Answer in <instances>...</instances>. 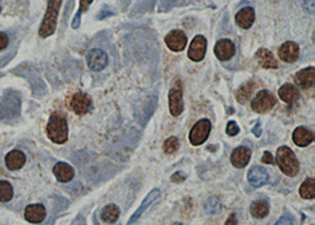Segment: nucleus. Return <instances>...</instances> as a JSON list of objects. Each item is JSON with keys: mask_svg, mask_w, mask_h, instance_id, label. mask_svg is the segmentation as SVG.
Returning a JSON list of instances; mask_svg holds the SVG:
<instances>
[{"mask_svg": "<svg viewBox=\"0 0 315 225\" xmlns=\"http://www.w3.org/2000/svg\"><path fill=\"white\" fill-rule=\"evenodd\" d=\"M276 104V97L273 93L262 90L260 91L254 99L251 100V108L253 111L258 112V114H266V112L270 111L271 108L275 106Z\"/></svg>", "mask_w": 315, "mask_h": 225, "instance_id": "nucleus-6", "label": "nucleus"}, {"mask_svg": "<svg viewBox=\"0 0 315 225\" xmlns=\"http://www.w3.org/2000/svg\"><path fill=\"white\" fill-rule=\"evenodd\" d=\"M61 6V0H49L48 10L39 29V36L41 38H48L52 36L57 27V19Z\"/></svg>", "mask_w": 315, "mask_h": 225, "instance_id": "nucleus-3", "label": "nucleus"}, {"mask_svg": "<svg viewBox=\"0 0 315 225\" xmlns=\"http://www.w3.org/2000/svg\"><path fill=\"white\" fill-rule=\"evenodd\" d=\"M293 141L300 147L308 146L314 141V134L309 129L305 126H299L293 132Z\"/></svg>", "mask_w": 315, "mask_h": 225, "instance_id": "nucleus-18", "label": "nucleus"}, {"mask_svg": "<svg viewBox=\"0 0 315 225\" xmlns=\"http://www.w3.org/2000/svg\"><path fill=\"white\" fill-rule=\"evenodd\" d=\"M204 210L209 215H214V213H219L222 210V205L221 201L216 197H209L207 201L204 203Z\"/></svg>", "mask_w": 315, "mask_h": 225, "instance_id": "nucleus-29", "label": "nucleus"}, {"mask_svg": "<svg viewBox=\"0 0 315 225\" xmlns=\"http://www.w3.org/2000/svg\"><path fill=\"white\" fill-rule=\"evenodd\" d=\"M253 132H254L256 137H260V136H261V125H260V123H256L255 127L253 129Z\"/></svg>", "mask_w": 315, "mask_h": 225, "instance_id": "nucleus-38", "label": "nucleus"}, {"mask_svg": "<svg viewBox=\"0 0 315 225\" xmlns=\"http://www.w3.org/2000/svg\"><path fill=\"white\" fill-rule=\"evenodd\" d=\"M210 131H212V123L209 119H201L193 126L189 133V141L193 145L198 146L207 141Z\"/></svg>", "mask_w": 315, "mask_h": 225, "instance_id": "nucleus-5", "label": "nucleus"}, {"mask_svg": "<svg viewBox=\"0 0 315 225\" xmlns=\"http://www.w3.org/2000/svg\"><path fill=\"white\" fill-rule=\"evenodd\" d=\"M91 104L92 100L90 96L84 92L75 93V95L72 96L71 100H70V107H71V110L79 116L88 114L89 110L91 108Z\"/></svg>", "mask_w": 315, "mask_h": 225, "instance_id": "nucleus-7", "label": "nucleus"}, {"mask_svg": "<svg viewBox=\"0 0 315 225\" xmlns=\"http://www.w3.org/2000/svg\"><path fill=\"white\" fill-rule=\"evenodd\" d=\"M13 197V189L9 182L0 181V201L6 203Z\"/></svg>", "mask_w": 315, "mask_h": 225, "instance_id": "nucleus-28", "label": "nucleus"}, {"mask_svg": "<svg viewBox=\"0 0 315 225\" xmlns=\"http://www.w3.org/2000/svg\"><path fill=\"white\" fill-rule=\"evenodd\" d=\"M46 133L51 142L56 144H64L69 138L68 120L60 112H53L46 126Z\"/></svg>", "mask_w": 315, "mask_h": 225, "instance_id": "nucleus-1", "label": "nucleus"}, {"mask_svg": "<svg viewBox=\"0 0 315 225\" xmlns=\"http://www.w3.org/2000/svg\"><path fill=\"white\" fill-rule=\"evenodd\" d=\"M251 151L246 146H239L233 151L230 162L237 169H242L246 166L250 161Z\"/></svg>", "mask_w": 315, "mask_h": 225, "instance_id": "nucleus-14", "label": "nucleus"}, {"mask_svg": "<svg viewBox=\"0 0 315 225\" xmlns=\"http://www.w3.org/2000/svg\"><path fill=\"white\" fill-rule=\"evenodd\" d=\"M256 60L261 65L263 69H278L279 64L278 60L275 59L274 54L271 53L269 50L267 49H260L258 52L255 53Z\"/></svg>", "mask_w": 315, "mask_h": 225, "instance_id": "nucleus-22", "label": "nucleus"}, {"mask_svg": "<svg viewBox=\"0 0 315 225\" xmlns=\"http://www.w3.org/2000/svg\"><path fill=\"white\" fill-rule=\"evenodd\" d=\"M184 181H185V174H183V172L181 171L174 173L173 176H171V182H174V183H182V182Z\"/></svg>", "mask_w": 315, "mask_h": 225, "instance_id": "nucleus-34", "label": "nucleus"}, {"mask_svg": "<svg viewBox=\"0 0 315 225\" xmlns=\"http://www.w3.org/2000/svg\"><path fill=\"white\" fill-rule=\"evenodd\" d=\"M247 177L249 183L254 188H261V186L266 185L268 181H269V174L266 171V169L261 168V166H253L248 171Z\"/></svg>", "mask_w": 315, "mask_h": 225, "instance_id": "nucleus-13", "label": "nucleus"}, {"mask_svg": "<svg viewBox=\"0 0 315 225\" xmlns=\"http://www.w3.org/2000/svg\"><path fill=\"white\" fill-rule=\"evenodd\" d=\"M178 149H180V141L176 137L168 138L163 144V151L168 154L175 153Z\"/></svg>", "mask_w": 315, "mask_h": 225, "instance_id": "nucleus-31", "label": "nucleus"}, {"mask_svg": "<svg viewBox=\"0 0 315 225\" xmlns=\"http://www.w3.org/2000/svg\"><path fill=\"white\" fill-rule=\"evenodd\" d=\"M279 97L283 100V102L291 105V104H294L299 98H300V91H299L297 86H294V85L285 84L280 87Z\"/></svg>", "mask_w": 315, "mask_h": 225, "instance_id": "nucleus-23", "label": "nucleus"}, {"mask_svg": "<svg viewBox=\"0 0 315 225\" xmlns=\"http://www.w3.org/2000/svg\"><path fill=\"white\" fill-rule=\"evenodd\" d=\"M255 86H256V84L254 83V81H248V83L243 84L242 86L236 91L235 97H236L237 102L241 104H246L251 97L253 92H254Z\"/></svg>", "mask_w": 315, "mask_h": 225, "instance_id": "nucleus-24", "label": "nucleus"}, {"mask_svg": "<svg viewBox=\"0 0 315 225\" xmlns=\"http://www.w3.org/2000/svg\"><path fill=\"white\" fill-rule=\"evenodd\" d=\"M235 45L234 42L229 39H221L215 45V56L221 61H227L234 57L235 54Z\"/></svg>", "mask_w": 315, "mask_h": 225, "instance_id": "nucleus-12", "label": "nucleus"}, {"mask_svg": "<svg viewBox=\"0 0 315 225\" xmlns=\"http://www.w3.org/2000/svg\"><path fill=\"white\" fill-rule=\"evenodd\" d=\"M294 81L302 88H310L315 84V69L309 66L299 71L294 77Z\"/></svg>", "mask_w": 315, "mask_h": 225, "instance_id": "nucleus-15", "label": "nucleus"}, {"mask_svg": "<svg viewBox=\"0 0 315 225\" xmlns=\"http://www.w3.org/2000/svg\"><path fill=\"white\" fill-rule=\"evenodd\" d=\"M302 7L307 12L313 14L315 10V0H302Z\"/></svg>", "mask_w": 315, "mask_h": 225, "instance_id": "nucleus-33", "label": "nucleus"}, {"mask_svg": "<svg viewBox=\"0 0 315 225\" xmlns=\"http://www.w3.org/2000/svg\"><path fill=\"white\" fill-rule=\"evenodd\" d=\"M165 44L168 48L174 52H181L183 51L184 48L188 42V38H186L185 33L181 30H174L166 34L165 38Z\"/></svg>", "mask_w": 315, "mask_h": 225, "instance_id": "nucleus-9", "label": "nucleus"}, {"mask_svg": "<svg viewBox=\"0 0 315 225\" xmlns=\"http://www.w3.org/2000/svg\"><path fill=\"white\" fill-rule=\"evenodd\" d=\"M159 195H161V192H159V190H157V189H154L153 191H150L149 192V195H148L144 199H143V201L141 203V205H139V208L137 209V210L135 211V213L134 215L131 216V218H130V220H129V224H132V223H135V220H137L139 217L142 216V213L144 212L148 208L150 207L151 204L154 203L155 200H156L158 197H159Z\"/></svg>", "mask_w": 315, "mask_h": 225, "instance_id": "nucleus-21", "label": "nucleus"}, {"mask_svg": "<svg viewBox=\"0 0 315 225\" xmlns=\"http://www.w3.org/2000/svg\"><path fill=\"white\" fill-rule=\"evenodd\" d=\"M225 224H227V225H229V224H237V220H236V218H235V215H234V213H233V215H232L230 217H229L227 222H225Z\"/></svg>", "mask_w": 315, "mask_h": 225, "instance_id": "nucleus-39", "label": "nucleus"}, {"mask_svg": "<svg viewBox=\"0 0 315 225\" xmlns=\"http://www.w3.org/2000/svg\"><path fill=\"white\" fill-rule=\"evenodd\" d=\"M276 163H278L280 170L286 176L294 177L299 173L300 165H299L298 158L288 146L279 147L276 151Z\"/></svg>", "mask_w": 315, "mask_h": 225, "instance_id": "nucleus-2", "label": "nucleus"}, {"mask_svg": "<svg viewBox=\"0 0 315 225\" xmlns=\"http://www.w3.org/2000/svg\"><path fill=\"white\" fill-rule=\"evenodd\" d=\"M119 213L120 211L117 205L110 204L103 209L102 213H100V217H102L103 222L105 223H115L116 220L118 219Z\"/></svg>", "mask_w": 315, "mask_h": 225, "instance_id": "nucleus-26", "label": "nucleus"}, {"mask_svg": "<svg viewBox=\"0 0 315 225\" xmlns=\"http://www.w3.org/2000/svg\"><path fill=\"white\" fill-rule=\"evenodd\" d=\"M93 0H80V5H79V11L77 12V14L75 15V19H73L72 21V27L73 29H78L79 25H80V15L81 13L87 12L89 6L91 5Z\"/></svg>", "mask_w": 315, "mask_h": 225, "instance_id": "nucleus-30", "label": "nucleus"}, {"mask_svg": "<svg viewBox=\"0 0 315 225\" xmlns=\"http://www.w3.org/2000/svg\"><path fill=\"white\" fill-rule=\"evenodd\" d=\"M207 52V40L203 36H196L194 38L188 50V57L193 61H201Z\"/></svg>", "mask_w": 315, "mask_h": 225, "instance_id": "nucleus-10", "label": "nucleus"}, {"mask_svg": "<svg viewBox=\"0 0 315 225\" xmlns=\"http://www.w3.org/2000/svg\"><path fill=\"white\" fill-rule=\"evenodd\" d=\"M299 56H300V49H299L297 42L294 41H287L279 49L280 59L285 61V63H295L299 59Z\"/></svg>", "mask_w": 315, "mask_h": 225, "instance_id": "nucleus-11", "label": "nucleus"}, {"mask_svg": "<svg viewBox=\"0 0 315 225\" xmlns=\"http://www.w3.org/2000/svg\"><path fill=\"white\" fill-rule=\"evenodd\" d=\"M239 132H240V127L236 124V122H234V120L229 122L227 125V133L233 137V136H236Z\"/></svg>", "mask_w": 315, "mask_h": 225, "instance_id": "nucleus-32", "label": "nucleus"}, {"mask_svg": "<svg viewBox=\"0 0 315 225\" xmlns=\"http://www.w3.org/2000/svg\"><path fill=\"white\" fill-rule=\"evenodd\" d=\"M0 12H2V6H0Z\"/></svg>", "mask_w": 315, "mask_h": 225, "instance_id": "nucleus-40", "label": "nucleus"}, {"mask_svg": "<svg viewBox=\"0 0 315 225\" xmlns=\"http://www.w3.org/2000/svg\"><path fill=\"white\" fill-rule=\"evenodd\" d=\"M53 173L54 176L60 183H68L75 177V170H73L72 166H70L66 163L59 162L54 165L53 168Z\"/></svg>", "mask_w": 315, "mask_h": 225, "instance_id": "nucleus-19", "label": "nucleus"}, {"mask_svg": "<svg viewBox=\"0 0 315 225\" xmlns=\"http://www.w3.org/2000/svg\"><path fill=\"white\" fill-rule=\"evenodd\" d=\"M7 45H9V37L5 33L0 32V51L7 48Z\"/></svg>", "mask_w": 315, "mask_h": 225, "instance_id": "nucleus-35", "label": "nucleus"}, {"mask_svg": "<svg viewBox=\"0 0 315 225\" xmlns=\"http://www.w3.org/2000/svg\"><path fill=\"white\" fill-rule=\"evenodd\" d=\"M250 213L255 218H264L269 213V205L266 200H255L250 207Z\"/></svg>", "mask_w": 315, "mask_h": 225, "instance_id": "nucleus-25", "label": "nucleus"}, {"mask_svg": "<svg viewBox=\"0 0 315 225\" xmlns=\"http://www.w3.org/2000/svg\"><path fill=\"white\" fill-rule=\"evenodd\" d=\"M262 162L264 163V164H274V158H273V156H271V153L268 152V151H266V152L263 153Z\"/></svg>", "mask_w": 315, "mask_h": 225, "instance_id": "nucleus-37", "label": "nucleus"}, {"mask_svg": "<svg viewBox=\"0 0 315 225\" xmlns=\"http://www.w3.org/2000/svg\"><path fill=\"white\" fill-rule=\"evenodd\" d=\"M300 196L305 199H313L315 197V179L307 178L300 186Z\"/></svg>", "mask_w": 315, "mask_h": 225, "instance_id": "nucleus-27", "label": "nucleus"}, {"mask_svg": "<svg viewBox=\"0 0 315 225\" xmlns=\"http://www.w3.org/2000/svg\"><path fill=\"white\" fill-rule=\"evenodd\" d=\"M46 217V209L41 204H31L25 209V218L30 223H41Z\"/></svg>", "mask_w": 315, "mask_h": 225, "instance_id": "nucleus-16", "label": "nucleus"}, {"mask_svg": "<svg viewBox=\"0 0 315 225\" xmlns=\"http://www.w3.org/2000/svg\"><path fill=\"white\" fill-rule=\"evenodd\" d=\"M293 217H291L289 213H287L286 215H283L281 218H280L278 222H276V224H293Z\"/></svg>", "mask_w": 315, "mask_h": 225, "instance_id": "nucleus-36", "label": "nucleus"}, {"mask_svg": "<svg viewBox=\"0 0 315 225\" xmlns=\"http://www.w3.org/2000/svg\"><path fill=\"white\" fill-rule=\"evenodd\" d=\"M25 162H26L25 154L19 150L10 151V152L6 154L5 158L7 169L11 170V171H15V170L22 169L23 166H24Z\"/></svg>", "mask_w": 315, "mask_h": 225, "instance_id": "nucleus-17", "label": "nucleus"}, {"mask_svg": "<svg viewBox=\"0 0 315 225\" xmlns=\"http://www.w3.org/2000/svg\"><path fill=\"white\" fill-rule=\"evenodd\" d=\"M87 61H88V66L90 68L92 71L99 72L108 66L109 57L103 50L93 49L88 53Z\"/></svg>", "mask_w": 315, "mask_h": 225, "instance_id": "nucleus-8", "label": "nucleus"}, {"mask_svg": "<svg viewBox=\"0 0 315 225\" xmlns=\"http://www.w3.org/2000/svg\"><path fill=\"white\" fill-rule=\"evenodd\" d=\"M183 86L181 80H176L169 91V110L174 117H178L183 112Z\"/></svg>", "mask_w": 315, "mask_h": 225, "instance_id": "nucleus-4", "label": "nucleus"}, {"mask_svg": "<svg viewBox=\"0 0 315 225\" xmlns=\"http://www.w3.org/2000/svg\"><path fill=\"white\" fill-rule=\"evenodd\" d=\"M236 24L239 25L241 29L248 30L251 25L254 24L255 20V12L251 7H244V9L240 10V12L236 14Z\"/></svg>", "mask_w": 315, "mask_h": 225, "instance_id": "nucleus-20", "label": "nucleus"}]
</instances>
